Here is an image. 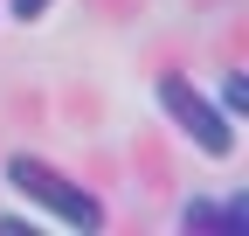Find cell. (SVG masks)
Returning a JSON list of instances; mask_svg holds the SVG:
<instances>
[{
	"mask_svg": "<svg viewBox=\"0 0 249 236\" xmlns=\"http://www.w3.org/2000/svg\"><path fill=\"white\" fill-rule=\"evenodd\" d=\"M7 7H14V21H42V14H49V0H7Z\"/></svg>",
	"mask_w": 249,
	"mask_h": 236,
	"instance_id": "obj_6",
	"label": "cell"
},
{
	"mask_svg": "<svg viewBox=\"0 0 249 236\" xmlns=\"http://www.w3.org/2000/svg\"><path fill=\"white\" fill-rule=\"evenodd\" d=\"M180 229L187 236H249V201L242 195H229V201H187L180 209Z\"/></svg>",
	"mask_w": 249,
	"mask_h": 236,
	"instance_id": "obj_3",
	"label": "cell"
},
{
	"mask_svg": "<svg viewBox=\"0 0 249 236\" xmlns=\"http://www.w3.org/2000/svg\"><path fill=\"white\" fill-rule=\"evenodd\" d=\"M0 236H42V216L28 209V216H0Z\"/></svg>",
	"mask_w": 249,
	"mask_h": 236,
	"instance_id": "obj_5",
	"label": "cell"
},
{
	"mask_svg": "<svg viewBox=\"0 0 249 236\" xmlns=\"http://www.w3.org/2000/svg\"><path fill=\"white\" fill-rule=\"evenodd\" d=\"M7 188L28 201V209H42L49 222H62V229H104V201L90 188H76L62 167L35 160V153H14L7 160Z\"/></svg>",
	"mask_w": 249,
	"mask_h": 236,
	"instance_id": "obj_1",
	"label": "cell"
},
{
	"mask_svg": "<svg viewBox=\"0 0 249 236\" xmlns=\"http://www.w3.org/2000/svg\"><path fill=\"white\" fill-rule=\"evenodd\" d=\"M214 104H222V111H229V118H235V111H242V104H249V83H242V77H235V70H229V77H222V91H214Z\"/></svg>",
	"mask_w": 249,
	"mask_h": 236,
	"instance_id": "obj_4",
	"label": "cell"
},
{
	"mask_svg": "<svg viewBox=\"0 0 249 236\" xmlns=\"http://www.w3.org/2000/svg\"><path fill=\"white\" fill-rule=\"evenodd\" d=\"M152 98H160V111L201 146L208 160H229V153H235V118L214 104L201 83H187V77H160V91H152Z\"/></svg>",
	"mask_w": 249,
	"mask_h": 236,
	"instance_id": "obj_2",
	"label": "cell"
}]
</instances>
